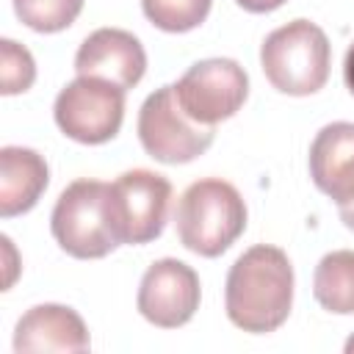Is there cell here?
Segmentation results:
<instances>
[{
    "mask_svg": "<svg viewBox=\"0 0 354 354\" xmlns=\"http://www.w3.org/2000/svg\"><path fill=\"white\" fill-rule=\"evenodd\" d=\"M213 0H141L144 17L166 33H188L210 14Z\"/></svg>",
    "mask_w": 354,
    "mask_h": 354,
    "instance_id": "cell-15",
    "label": "cell"
},
{
    "mask_svg": "<svg viewBox=\"0 0 354 354\" xmlns=\"http://www.w3.org/2000/svg\"><path fill=\"white\" fill-rule=\"evenodd\" d=\"M235 3L249 14H268V11H277L279 6H285L288 0H235Z\"/></svg>",
    "mask_w": 354,
    "mask_h": 354,
    "instance_id": "cell-18",
    "label": "cell"
},
{
    "mask_svg": "<svg viewBox=\"0 0 354 354\" xmlns=\"http://www.w3.org/2000/svg\"><path fill=\"white\" fill-rule=\"evenodd\" d=\"M313 296L335 315H354V249H337L318 260Z\"/></svg>",
    "mask_w": 354,
    "mask_h": 354,
    "instance_id": "cell-14",
    "label": "cell"
},
{
    "mask_svg": "<svg viewBox=\"0 0 354 354\" xmlns=\"http://www.w3.org/2000/svg\"><path fill=\"white\" fill-rule=\"evenodd\" d=\"M138 141L144 152L160 163L177 166L205 155L216 138V127L194 122L177 102L174 83L155 88L138 111Z\"/></svg>",
    "mask_w": 354,
    "mask_h": 354,
    "instance_id": "cell-5",
    "label": "cell"
},
{
    "mask_svg": "<svg viewBox=\"0 0 354 354\" xmlns=\"http://www.w3.org/2000/svg\"><path fill=\"white\" fill-rule=\"evenodd\" d=\"M343 80H346V88L354 94V44L346 50V58H343Z\"/></svg>",
    "mask_w": 354,
    "mask_h": 354,
    "instance_id": "cell-19",
    "label": "cell"
},
{
    "mask_svg": "<svg viewBox=\"0 0 354 354\" xmlns=\"http://www.w3.org/2000/svg\"><path fill=\"white\" fill-rule=\"evenodd\" d=\"M293 285L288 254L279 246L254 243L230 266L224 285L227 318L249 335L277 332L290 315Z\"/></svg>",
    "mask_w": 354,
    "mask_h": 354,
    "instance_id": "cell-1",
    "label": "cell"
},
{
    "mask_svg": "<svg viewBox=\"0 0 354 354\" xmlns=\"http://www.w3.org/2000/svg\"><path fill=\"white\" fill-rule=\"evenodd\" d=\"M310 177L354 232V122L324 124L310 144Z\"/></svg>",
    "mask_w": 354,
    "mask_h": 354,
    "instance_id": "cell-10",
    "label": "cell"
},
{
    "mask_svg": "<svg viewBox=\"0 0 354 354\" xmlns=\"http://www.w3.org/2000/svg\"><path fill=\"white\" fill-rule=\"evenodd\" d=\"M171 202V183L149 169H130L108 183V207L119 243L141 246L160 238Z\"/></svg>",
    "mask_w": 354,
    "mask_h": 354,
    "instance_id": "cell-7",
    "label": "cell"
},
{
    "mask_svg": "<svg viewBox=\"0 0 354 354\" xmlns=\"http://www.w3.org/2000/svg\"><path fill=\"white\" fill-rule=\"evenodd\" d=\"M86 321L66 304H36L14 326V351H88Z\"/></svg>",
    "mask_w": 354,
    "mask_h": 354,
    "instance_id": "cell-12",
    "label": "cell"
},
{
    "mask_svg": "<svg viewBox=\"0 0 354 354\" xmlns=\"http://www.w3.org/2000/svg\"><path fill=\"white\" fill-rule=\"evenodd\" d=\"M75 72L86 77H102L130 91L147 72L144 44L122 28H97L83 39L75 53Z\"/></svg>",
    "mask_w": 354,
    "mask_h": 354,
    "instance_id": "cell-11",
    "label": "cell"
},
{
    "mask_svg": "<svg viewBox=\"0 0 354 354\" xmlns=\"http://www.w3.org/2000/svg\"><path fill=\"white\" fill-rule=\"evenodd\" d=\"M199 299V274L177 257H160L144 271L136 307L152 326L177 329L196 315Z\"/></svg>",
    "mask_w": 354,
    "mask_h": 354,
    "instance_id": "cell-9",
    "label": "cell"
},
{
    "mask_svg": "<svg viewBox=\"0 0 354 354\" xmlns=\"http://www.w3.org/2000/svg\"><path fill=\"white\" fill-rule=\"evenodd\" d=\"M183 111L207 127L235 116L249 97V75L232 58H205L191 64L174 83Z\"/></svg>",
    "mask_w": 354,
    "mask_h": 354,
    "instance_id": "cell-8",
    "label": "cell"
},
{
    "mask_svg": "<svg viewBox=\"0 0 354 354\" xmlns=\"http://www.w3.org/2000/svg\"><path fill=\"white\" fill-rule=\"evenodd\" d=\"M246 218L241 191L221 177H205L191 183L177 199L174 230L188 252L218 257L243 235Z\"/></svg>",
    "mask_w": 354,
    "mask_h": 354,
    "instance_id": "cell-2",
    "label": "cell"
},
{
    "mask_svg": "<svg viewBox=\"0 0 354 354\" xmlns=\"http://www.w3.org/2000/svg\"><path fill=\"white\" fill-rule=\"evenodd\" d=\"M346 354H354V335L346 340Z\"/></svg>",
    "mask_w": 354,
    "mask_h": 354,
    "instance_id": "cell-20",
    "label": "cell"
},
{
    "mask_svg": "<svg viewBox=\"0 0 354 354\" xmlns=\"http://www.w3.org/2000/svg\"><path fill=\"white\" fill-rule=\"evenodd\" d=\"M260 66L277 91L307 97L329 80L332 44L315 22L293 19L266 36L260 44Z\"/></svg>",
    "mask_w": 354,
    "mask_h": 354,
    "instance_id": "cell-3",
    "label": "cell"
},
{
    "mask_svg": "<svg viewBox=\"0 0 354 354\" xmlns=\"http://www.w3.org/2000/svg\"><path fill=\"white\" fill-rule=\"evenodd\" d=\"M50 230L55 243L77 260H100L119 243L108 207V183L75 180L69 183L50 213Z\"/></svg>",
    "mask_w": 354,
    "mask_h": 354,
    "instance_id": "cell-4",
    "label": "cell"
},
{
    "mask_svg": "<svg viewBox=\"0 0 354 354\" xmlns=\"http://www.w3.org/2000/svg\"><path fill=\"white\" fill-rule=\"evenodd\" d=\"M124 88L102 77L77 75L66 83L53 105L58 130L77 144H105L116 138L124 122Z\"/></svg>",
    "mask_w": 354,
    "mask_h": 354,
    "instance_id": "cell-6",
    "label": "cell"
},
{
    "mask_svg": "<svg viewBox=\"0 0 354 354\" xmlns=\"http://www.w3.org/2000/svg\"><path fill=\"white\" fill-rule=\"evenodd\" d=\"M83 11V0H14V14L36 33H58Z\"/></svg>",
    "mask_w": 354,
    "mask_h": 354,
    "instance_id": "cell-16",
    "label": "cell"
},
{
    "mask_svg": "<svg viewBox=\"0 0 354 354\" xmlns=\"http://www.w3.org/2000/svg\"><path fill=\"white\" fill-rule=\"evenodd\" d=\"M50 183L47 160L28 147L0 149V216L14 218L36 207Z\"/></svg>",
    "mask_w": 354,
    "mask_h": 354,
    "instance_id": "cell-13",
    "label": "cell"
},
{
    "mask_svg": "<svg viewBox=\"0 0 354 354\" xmlns=\"http://www.w3.org/2000/svg\"><path fill=\"white\" fill-rule=\"evenodd\" d=\"M0 53H3V66H0V80H3V94H22L33 86L36 80V61L28 53V47H22L14 39H3L0 41Z\"/></svg>",
    "mask_w": 354,
    "mask_h": 354,
    "instance_id": "cell-17",
    "label": "cell"
}]
</instances>
